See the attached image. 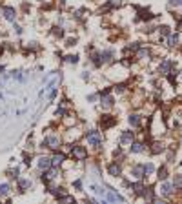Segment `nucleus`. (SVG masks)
Here are the masks:
<instances>
[{
  "instance_id": "nucleus-1",
  "label": "nucleus",
  "mask_w": 182,
  "mask_h": 204,
  "mask_svg": "<svg viewBox=\"0 0 182 204\" xmlns=\"http://www.w3.org/2000/svg\"><path fill=\"white\" fill-rule=\"evenodd\" d=\"M86 140H87V144H91V146H100V144H102V135H100V131H97V129H91V131L86 133Z\"/></svg>"
},
{
  "instance_id": "nucleus-2",
  "label": "nucleus",
  "mask_w": 182,
  "mask_h": 204,
  "mask_svg": "<svg viewBox=\"0 0 182 204\" xmlns=\"http://www.w3.org/2000/svg\"><path fill=\"white\" fill-rule=\"evenodd\" d=\"M71 151H73V157L78 159V161H82V159L87 157V151H86L84 146H71Z\"/></svg>"
},
{
  "instance_id": "nucleus-3",
  "label": "nucleus",
  "mask_w": 182,
  "mask_h": 204,
  "mask_svg": "<svg viewBox=\"0 0 182 204\" xmlns=\"http://www.w3.org/2000/svg\"><path fill=\"white\" fill-rule=\"evenodd\" d=\"M58 144H60V142H58V137H53V135H51V137H46L44 142H42V146L49 148V149H57Z\"/></svg>"
},
{
  "instance_id": "nucleus-4",
  "label": "nucleus",
  "mask_w": 182,
  "mask_h": 204,
  "mask_svg": "<svg viewBox=\"0 0 182 204\" xmlns=\"http://www.w3.org/2000/svg\"><path fill=\"white\" fill-rule=\"evenodd\" d=\"M171 66H173V62H171V60H162V62H160V66H158V73L168 75V73H169V69H171Z\"/></svg>"
},
{
  "instance_id": "nucleus-5",
  "label": "nucleus",
  "mask_w": 182,
  "mask_h": 204,
  "mask_svg": "<svg viewBox=\"0 0 182 204\" xmlns=\"http://www.w3.org/2000/svg\"><path fill=\"white\" fill-rule=\"evenodd\" d=\"M115 122H117V119H115V117H111V115H104V117L100 119V124H102V128H111Z\"/></svg>"
},
{
  "instance_id": "nucleus-6",
  "label": "nucleus",
  "mask_w": 182,
  "mask_h": 204,
  "mask_svg": "<svg viewBox=\"0 0 182 204\" xmlns=\"http://www.w3.org/2000/svg\"><path fill=\"white\" fill-rule=\"evenodd\" d=\"M2 13H4V18H6V20H9V22H15V17H17V13H15V9H13V8H4V9H2Z\"/></svg>"
},
{
  "instance_id": "nucleus-7",
  "label": "nucleus",
  "mask_w": 182,
  "mask_h": 204,
  "mask_svg": "<svg viewBox=\"0 0 182 204\" xmlns=\"http://www.w3.org/2000/svg\"><path fill=\"white\" fill-rule=\"evenodd\" d=\"M51 166H53L51 159H48V157H40V159H38V168H40V170H48V168H51Z\"/></svg>"
},
{
  "instance_id": "nucleus-8",
  "label": "nucleus",
  "mask_w": 182,
  "mask_h": 204,
  "mask_svg": "<svg viewBox=\"0 0 182 204\" xmlns=\"http://www.w3.org/2000/svg\"><path fill=\"white\" fill-rule=\"evenodd\" d=\"M133 142V133L131 131H122L120 135V144H131Z\"/></svg>"
},
{
  "instance_id": "nucleus-9",
  "label": "nucleus",
  "mask_w": 182,
  "mask_h": 204,
  "mask_svg": "<svg viewBox=\"0 0 182 204\" xmlns=\"http://www.w3.org/2000/svg\"><path fill=\"white\" fill-rule=\"evenodd\" d=\"M108 200H109V202H122L124 199H122V197H120V195H118L117 191L109 190V191H108Z\"/></svg>"
},
{
  "instance_id": "nucleus-10",
  "label": "nucleus",
  "mask_w": 182,
  "mask_h": 204,
  "mask_svg": "<svg viewBox=\"0 0 182 204\" xmlns=\"http://www.w3.org/2000/svg\"><path fill=\"white\" fill-rule=\"evenodd\" d=\"M131 173H133V177H136V179H140V177H144V175H146V171H144V166H133Z\"/></svg>"
},
{
  "instance_id": "nucleus-11",
  "label": "nucleus",
  "mask_w": 182,
  "mask_h": 204,
  "mask_svg": "<svg viewBox=\"0 0 182 204\" xmlns=\"http://www.w3.org/2000/svg\"><path fill=\"white\" fill-rule=\"evenodd\" d=\"M108 171H109V175H113V177H120V166L118 164H109L108 166Z\"/></svg>"
},
{
  "instance_id": "nucleus-12",
  "label": "nucleus",
  "mask_w": 182,
  "mask_h": 204,
  "mask_svg": "<svg viewBox=\"0 0 182 204\" xmlns=\"http://www.w3.org/2000/svg\"><path fill=\"white\" fill-rule=\"evenodd\" d=\"M171 191H173V184H168V182H164L162 186H160V193L162 195H171Z\"/></svg>"
},
{
  "instance_id": "nucleus-13",
  "label": "nucleus",
  "mask_w": 182,
  "mask_h": 204,
  "mask_svg": "<svg viewBox=\"0 0 182 204\" xmlns=\"http://www.w3.org/2000/svg\"><path fill=\"white\" fill-rule=\"evenodd\" d=\"M64 159H66V157H64V153H57V155L51 159V162H53V166L57 168V166H60V164L64 162Z\"/></svg>"
},
{
  "instance_id": "nucleus-14",
  "label": "nucleus",
  "mask_w": 182,
  "mask_h": 204,
  "mask_svg": "<svg viewBox=\"0 0 182 204\" xmlns=\"http://www.w3.org/2000/svg\"><path fill=\"white\" fill-rule=\"evenodd\" d=\"M144 190H146V188H144L142 182H135V184H133V191H135L136 195H144Z\"/></svg>"
},
{
  "instance_id": "nucleus-15",
  "label": "nucleus",
  "mask_w": 182,
  "mask_h": 204,
  "mask_svg": "<svg viewBox=\"0 0 182 204\" xmlns=\"http://www.w3.org/2000/svg\"><path fill=\"white\" fill-rule=\"evenodd\" d=\"M111 106H113V97H109V95L102 97V108H111Z\"/></svg>"
},
{
  "instance_id": "nucleus-16",
  "label": "nucleus",
  "mask_w": 182,
  "mask_h": 204,
  "mask_svg": "<svg viewBox=\"0 0 182 204\" xmlns=\"http://www.w3.org/2000/svg\"><path fill=\"white\" fill-rule=\"evenodd\" d=\"M55 177H57V171L51 170V171H46V173L42 175V180H44V182H48V180H51V179H55Z\"/></svg>"
},
{
  "instance_id": "nucleus-17",
  "label": "nucleus",
  "mask_w": 182,
  "mask_h": 204,
  "mask_svg": "<svg viewBox=\"0 0 182 204\" xmlns=\"http://www.w3.org/2000/svg\"><path fill=\"white\" fill-rule=\"evenodd\" d=\"M18 186H20L22 191H26L27 188H31V180H29V179H20V180H18Z\"/></svg>"
},
{
  "instance_id": "nucleus-18",
  "label": "nucleus",
  "mask_w": 182,
  "mask_h": 204,
  "mask_svg": "<svg viewBox=\"0 0 182 204\" xmlns=\"http://www.w3.org/2000/svg\"><path fill=\"white\" fill-rule=\"evenodd\" d=\"M142 149H144V146H142L140 142H131V151H133V153H140Z\"/></svg>"
},
{
  "instance_id": "nucleus-19",
  "label": "nucleus",
  "mask_w": 182,
  "mask_h": 204,
  "mask_svg": "<svg viewBox=\"0 0 182 204\" xmlns=\"http://www.w3.org/2000/svg\"><path fill=\"white\" fill-rule=\"evenodd\" d=\"M177 42H178V35H169V38H168V46L173 47V46H177Z\"/></svg>"
},
{
  "instance_id": "nucleus-20",
  "label": "nucleus",
  "mask_w": 182,
  "mask_h": 204,
  "mask_svg": "<svg viewBox=\"0 0 182 204\" xmlns=\"http://www.w3.org/2000/svg\"><path fill=\"white\" fill-rule=\"evenodd\" d=\"M127 122L131 124V126H139V115H129V119H127Z\"/></svg>"
},
{
  "instance_id": "nucleus-21",
  "label": "nucleus",
  "mask_w": 182,
  "mask_h": 204,
  "mask_svg": "<svg viewBox=\"0 0 182 204\" xmlns=\"http://www.w3.org/2000/svg\"><path fill=\"white\" fill-rule=\"evenodd\" d=\"M151 151H153V153H160V151H164V146H162L160 142H153V148H151Z\"/></svg>"
},
{
  "instance_id": "nucleus-22",
  "label": "nucleus",
  "mask_w": 182,
  "mask_h": 204,
  "mask_svg": "<svg viewBox=\"0 0 182 204\" xmlns=\"http://www.w3.org/2000/svg\"><path fill=\"white\" fill-rule=\"evenodd\" d=\"M9 190H11V188H9V184H0V195H2V197H4V195H8V193H9Z\"/></svg>"
},
{
  "instance_id": "nucleus-23",
  "label": "nucleus",
  "mask_w": 182,
  "mask_h": 204,
  "mask_svg": "<svg viewBox=\"0 0 182 204\" xmlns=\"http://www.w3.org/2000/svg\"><path fill=\"white\" fill-rule=\"evenodd\" d=\"M140 18H142V20H149V18H153V15H151L149 11H144V9H140Z\"/></svg>"
},
{
  "instance_id": "nucleus-24",
  "label": "nucleus",
  "mask_w": 182,
  "mask_h": 204,
  "mask_svg": "<svg viewBox=\"0 0 182 204\" xmlns=\"http://www.w3.org/2000/svg\"><path fill=\"white\" fill-rule=\"evenodd\" d=\"M111 57H113V51H104V53H102V60L104 62H109Z\"/></svg>"
},
{
  "instance_id": "nucleus-25",
  "label": "nucleus",
  "mask_w": 182,
  "mask_h": 204,
  "mask_svg": "<svg viewBox=\"0 0 182 204\" xmlns=\"http://www.w3.org/2000/svg\"><path fill=\"white\" fill-rule=\"evenodd\" d=\"M157 29H158V33H160L162 37L169 35V27H168V26H160V27H157Z\"/></svg>"
},
{
  "instance_id": "nucleus-26",
  "label": "nucleus",
  "mask_w": 182,
  "mask_h": 204,
  "mask_svg": "<svg viewBox=\"0 0 182 204\" xmlns=\"http://www.w3.org/2000/svg\"><path fill=\"white\" fill-rule=\"evenodd\" d=\"M66 62H69V64H77V62H78V57H77V55H67V57H66Z\"/></svg>"
},
{
  "instance_id": "nucleus-27",
  "label": "nucleus",
  "mask_w": 182,
  "mask_h": 204,
  "mask_svg": "<svg viewBox=\"0 0 182 204\" xmlns=\"http://www.w3.org/2000/svg\"><path fill=\"white\" fill-rule=\"evenodd\" d=\"M153 164H144V171H146V175H151L153 173Z\"/></svg>"
},
{
  "instance_id": "nucleus-28",
  "label": "nucleus",
  "mask_w": 182,
  "mask_h": 204,
  "mask_svg": "<svg viewBox=\"0 0 182 204\" xmlns=\"http://www.w3.org/2000/svg\"><path fill=\"white\" fill-rule=\"evenodd\" d=\"M173 186H180V188H182V175H175V180H173Z\"/></svg>"
},
{
  "instance_id": "nucleus-29",
  "label": "nucleus",
  "mask_w": 182,
  "mask_h": 204,
  "mask_svg": "<svg viewBox=\"0 0 182 204\" xmlns=\"http://www.w3.org/2000/svg\"><path fill=\"white\" fill-rule=\"evenodd\" d=\"M149 53H148V49H139V59H148Z\"/></svg>"
},
{
  "instance_id": "nucleus-30",
  "label": "nucleus",
  "mask_w": 182,
  "mask_h": 204,
  "mask_svg": "<svg viewBox=\"0 0 182 204\" xmlns=\"http://www.w3.org/2000/svg\"><path fill=\"white\" fill-rule=\"evenodd\" d=\"M166 177H168V171H166V168H160V170H158V179H162V180H164Z\"/></svg>"
},
{
  "instance_id": "nucleus-31",
  "label": "nucleus",
  "mask_w": 182,
  "mask_h": 204,
  "mask_svg": "<svg viewBox=\"0 0 182 204\" xmlns=\"http://www.w3.org/2000/svg\"><path fill=\"white\" fill-rule=\"evenodd\" d=\"M53 35H57V37H64V29H60V27H55Z\"/></svg>"
},
{
  "instance_id": "nucleus-32",
  "label": "nucleus",
  "mask_w": 182,
  "mask_h": 204,
  "mask_svg": "<svg viewBox=\"0 0 182 204\" xmlns=\"http://www.w3.org/2000/svg\"><path fill=\"white\" fill-rule=\"evenodd\" d=\"M8 175H9V177H15V179H17V177H18V170H17V168H15V170H9V171H8Z\"/></svg>"
},
{
  "instance_id": "nucleus-33",
  "label": "nucleus",
  "mask_w": 182,
  "mask_h": 204,
  "mask_svg": "<svg viewBox=\"0 0 182 204\" xmlns=\"http://www.w3.org/2000/svg\"><path fill=\"white\" fill-rule=\"evenodd\" d=\"M58 200H62V202H73V197H66V195H64V197H60Z\"/></svg>"
},
{
  "instance_id": "nucleus-34",
  "label": "nucleus",
  "mask_w": 182,
  "mask_h": 204,
  "mask_svg": "<svg viewBox=\"0 0 182 204\" xmlns=\"http://www.w3.org/2000/svg\"><path fill=\"white\" fill-rule=\"evenodd\" d=\"M109 4H111L113 8H118V6L122 4V0H111V2H109Z\"/></svg>"
},
{
  "instance_id": "nucleus-35",
  "label": "nucleus",
  "mask_w": 182,
  "mask_h": 204,
  "mask_svg": "<svg viewBox=\"0 0 182 204\" xmlns=\"http://www.w3.org/2000/svg\"><path fill=\"white\" fill-rule=\"evenodd\" d=\"M93 190H95V193H99V195H104V190H102V188H99V186H93Z\"/></svg>"
},
{
  "instance_id": "nucleus-36",
  "label": "nucleus",
  "mask_w": 182,
  "mask_h": 204,
  "mask_svg": "<svg viewBox=\"0 0 182 204\" xmlns=\"http://www.w3.org/2000/svg\"><path fill=\"white\" fill-rule=\"evenodd\" d=\"M13 29H15V31H17V33H18V35H20V33H22V27H20V26H17V24H15V27H13Z\"/></svg>"
},
{
  "instance_id": "nucleus-37",
  "label": "nucleus",
  "mask_w": 182,
  "mask_h": 204,
  "mask_svg": "<svg viewBox=\"0 0 182 204\" xmlns=\"http://www.w3.org/2000/svg\"><path fill=\"white\" fill-rule=\"evenodd\" d=\"M64 113H66V111H64V110H62V108H58V110H57V117H58V115H60V117H62V115H64Z\"/></svg>"
},
{
  "instance_id": "nucleus-38",
  "label": "nucleus",
  "mask_w": 182,
  "mask_h": 204,
  "mask_svg": "<svg viewBox=\"0 0 182 204\" xmlns=\"http://www.w3.org/2000/svg\"><path fill=\"white\" fill-rule=\"evenodd\" d=\"M75 188L80 190V188H82V182H80V180H75Z\"/></svg>"
},
{
  "instance_id": "nucleus-39",
  "label": "nucleus",
  "mask_w": 182,
  "mask_h": 204,
  "mask_svg": "<svg viewBox=\"0 0 182 204\" xmlns=\"http://www.w3.org/2000/svg\"><path fill=\"white\" fill-rule=\"evenodd\" d=\"M0 53H2V47H0Z\"/></svg>"
}]
</instances>
